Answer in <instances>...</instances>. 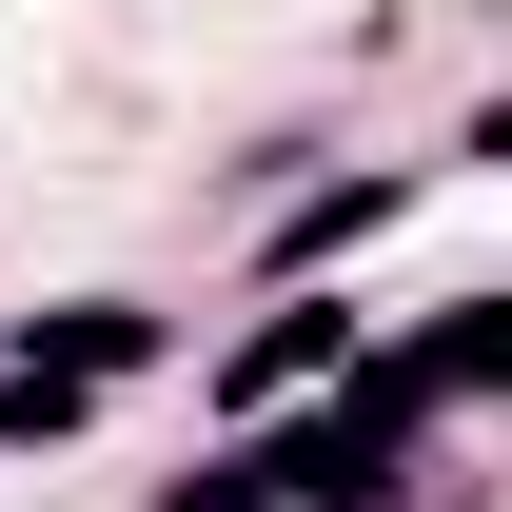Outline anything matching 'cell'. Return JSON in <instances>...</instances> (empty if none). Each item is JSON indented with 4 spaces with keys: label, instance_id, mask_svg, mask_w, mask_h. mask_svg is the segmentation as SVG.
Masks as SVG:
<instances>
[{
    "label": "cell",
    "instance_id": "obj_1",
    "mask_svg": "<svg viewBox=\"0 0 512 512\" xmlns=\"http://www.w3.org/2000/svg\"><path fill=\"white\" fill-rule=\"evenodd\" d=\"M335 335H355V316H316V296H296V316H276V335H256V355H237V375H217V394H237V414H256V394H296V375H316V355H335Z\"/></svg>",
    "mask_w": 512,
    "mask_h": 512
}]
</instances>
